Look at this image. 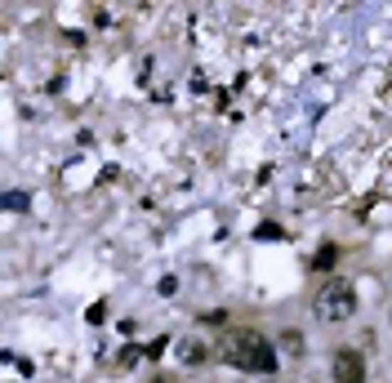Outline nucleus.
<instances>
[{"instance_id":"nucleus-7","label":"nucleus","mask_w":392,"mask_h":383,"mask_svg":"<svg viewBox=\"0 0 392 383\" xmlns=\"http://www.w3.org/2000/svg\"><path fill=\"white\" fill-rule=\"evenodd\" d=\"M5 205H9V210H23V205H27V196H23V192H9V196H5Z\"/></svg>"},{"instance_id":"nucleus-3","label":"nucleus","mask_w":392,"mask_h":383,"mask_svg":"<svg viewBox=\"0 0 392 383\" xmlns=\"http://www.w3.org/2000/svg\"><path fill=\"white\" fill-rule=\"evenodd\" d=\"M334 383H366V361L361 352H352V347H344V352H334Z\"/></svg>"},{"instance_id":"nucleus-8","label":"nucleus","mask_w":392,"mask_h":383,"mask_svg":"<svg viewBox=\"0 0 392 383\" xmlns=\"http://www.w3.org/2000/svg\"><path fill=\"white\" fill-rule=\"evenodd\" d=\"M85 316H90V321L98 325V321H103V316H107V308H103V303H94V308H90V312H85Z\"/></svg>"},{"instance_id":"nucleus-5","label":"nucleus","mask_w":392,"mask_h":383,"mask_svg":"<svg viewBox=\"0 0 392 383\" xmlns=\"http://www.w3.org/2000/svg\"><path fill=\"white\" fill-rule=\"evenodd\" d=\"M285 352H303V335H299V330H290V335H285Z\"/></svg>"},{"instance_id":"nucleus-1","label":"nucleus","mask_w":392,"mask_h":383,"mask_svg":"<svg viewBox=\"0 0 392 383\" xmlns=\"http://www.w3.org/2000/svg\"><path fill=\"white\" fill-rule=\"evenodd\" d=\"M218 357L236 370H272L277 365V352H272V343L259 335V330H232V335L218 343Z\"/></svg>"},{"instance_id":"nucleus-2","label":"nucleus","mask_w":392,"mask_h":383,"mask_svg":"<svg viewBox=\"0 0 392 383\" xmlns=\"http://www.w3.org/2000/svg\"><path fill=\"white\" fill-rule=\"evenodd\" d=\"M352 308H356L352 281L334 276V281H326V286H321V294H317V316H321V321H348Z\"/></svg>"},{"instance_id":"nucleus-6","label":"nucleus","mask_w":392,"mask_h":383,"mask_svg":"<svg viewBox=\"0 0 392 383\" xmlns=\"http://www.w3.org/2000/svg\"><path fill=\"white\" fill-rule=\"evenodd\" d=\"M281 237H285V232H281L277 223H263V227H259V241H281Z\"/></svg>"},{"instance_id":"nucleus-4","label":"nucleus","mask_w":392,"mask_h":383,"mask_svg":"<svg viewBox=\"0 0 392 383\" xmlns=\"http://www.w3.org/2000/svg\"><path fill=\"white\" fill-rule=\"evenodd\" d=\"M179 357H183V365H201V361L210 357V347H206V343H196V339H183Z\"/></svg>"}]
</instances>
